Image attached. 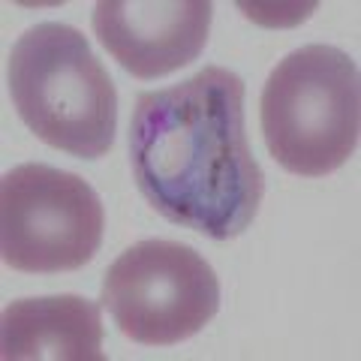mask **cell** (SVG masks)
Masks as SVG:
<instances>
[{"mask_svg":"<svg viewBox=\"0 0 361 361\" xmlns=\"http://www.w3.org/2000/svg\"><path fill=\"white\" fill-rule=\"evenodd\" d=\"M130 172L145 202L169 223L211 241L250 229L265 175L247 145L244 78L205 66L180 85L135 97Z\"/></svg>","mask_w":361,"mask_h":361,"instance_id":"obj_1","label":"cell"},{"mask_svg":"<svg viewBox=\"0 0 361 361\" xmlns=\"http://www.w3.org/2000/svg\"><path fill=\"white\" fill-rule=\"evenodd\" d=\"M9 97L25 127L49 148L78 160L111 151L118 90L82 30L39 21L9 51Z\"/></svg>","mask_w":361,"mask_h":361,"instance_id":"obj_2","label":"cell"},{"mask_svg":"<svg viewBox=\"0 0 361 361\" xmlns=\"http://www.w3.org/2000/svg\"><path fill=\"white\" fill-rule=\"evenodd\" d=\"M259 123L268 154L292 175L325 178L358 151V63L334 45L289 51L262 87Z\"/></svg>","mask_w":361,"mask_h":361,"instance_id":"obj_3","label":"cell"},{"mask_svg":"<svg viewBox=\"0 0 361 361\" xmlns=\"http://www.w3.org/2000/svg\"><path fill=\"white\" fill-rule=\"evenodd\" d=\"M99 301L127 341L178 346L217 316L220 280L190 244L145 238L109 265Z\"/></svg>","mask_w":361,"mask_h":361,"instance_id":"obj_4","label":"cell"},{"mask_svg":"<svg viewBox=\"0 0 361 361\" xmlns=\"http://www.w3.org/2000/svg\"><path fill=\"white\" fill-rule=\"evenodd\" d=\"M97 190L63 169L21 163L0 180V256L25 274L85 268L103 244Z\"/></svg>","mask_w":361,"mask_h":361,"instance_id":"obj_5","label":"cell"},{"mask_svg":"<svg viewBox=\"0 0 361 361\" xmlns=\"http://www.w3.org/2000/svg\"><path fill=\"white\" fill-rule=\"evenodd\" d=\"M211 18V0H99L90 25L121 70L151 82L199 58Z\"/></svg>","mask_w":361,"mask_h":361,"instance_id":"obj_6","label":"cell"},{"mask_svg":"<svg viewBox=\"0 0 361 361\" xmlns=\"http://www.w3.org/2000/svg\"><path fill=\"white\" fill-rule=\"evenodd\" d=\"M4 361H103V310L82 295L21 298L0 316Z\"/></svg>","mask_w":361,"mask_h":361,"instance_id":"obj_7","label":"cell"}]
</instances>
